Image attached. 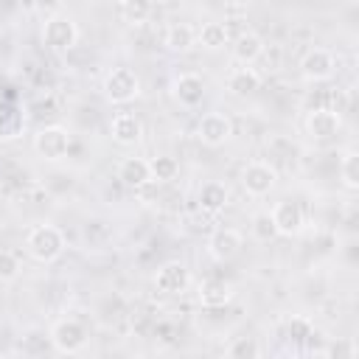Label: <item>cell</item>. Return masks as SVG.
<instances>
[{
  "mask_svg": "<svg viewBox=\"0 0 359 359\" xmlns=\"http://www.w3.org/2000/svg\"><path fill=\"white\" fill-rule=\"evenodd\" d=\"M342 129V115L331 107H317L306 115V132L314 140H331Z\"/></svg>",
  "mask_w": 359,
  "mask_h": 359,
  "instance_id": "cell-8",
  "label": "cell"
},
{
  "mask_svg": "<svg viewBox=\"0 0 359 359\" xmlns=\"http://www.w3.org/2000/svg\"><path fill=\"white\" fill-rule=\"evenodd\" d=\"M241 244H244V238H241L238 230H233V227H219V230L208 238V252H210L213 261H230V258L238 255Z\"/></svg>",
  "mask_w": 359,
  "mask_h": 359,
  "instance_id": "cell-13",
  "label": "cell"
},
{
  "mask_svg": "<svg viewBox=\"0 0 359 359\" xmlns=\"http://www.w3.org/2000/svg\"><path fill=\"white\" fill-rule=\"evenodd\" d=\"M165 48L168 50H177V53H185L196 45V28L188 25V22H171L165 28Z\"/></svg>",
  "mask_w": 359,
  "mask_h": 359,
  "instance_id": "cell-20",
  "label": "cell"
},
{
  "mask_svg": "<svg viewBox=\"0 0 359 359\" xmlns=\"http://www.w3.org/2000/svg\"><path fill=\"white\" fill-rule=\"evenodd\" d=\"M269 216H272V224H275L278 236H297L306 224V213H303L300 202H294V199L278 202Z\"/></svg>",
  "mask_w": 359,
  "mask_h": 359,
  "instance_id": "cell-9",
  "label": "cell"
},
{
  "mask_svg": "<svg viewBox=\"0 0 359 359\" xmlns=\"http://www.w3.org/2000/svg\"><path fill=\"white\" fill-rule=\"evenodd\" d=\"M278 182V171L269 165V163H247L244 171H241V185L250 196H266Z\"/></svg>",
  "mask_w": 359,
  "mask_h": 359,
  "instance_id": "cell-7",
  "label": "cell"
},
{
  "mask_svg": "<svg viewBox=\"0 0 359 359\" xmlns=\"http://www.w3.org/2000/svg\"><path fill=\"white\" fill-rule=\"evenodd\" d=\"M188 283H191L188 266L180 264V261L163 264V266L157 269V275H154V286H157V292H163V294H182V292L188 289Z\"/></svg>",
  "mask_w": 359,
  "mask_h": 359,
  "instance_id": "cell-11",
  "label": "cell"
},
{
  "mask_svg": "<svg viewBox=\"0 0 359 359\" xmlns=\"http://www.w3.org/2000/svg\"><path fill=\"white\" fill-rule=\"evenodd\" d=\"M109 135L118 146H135L140 137H143V123L137 115L132 112H118L109 123Z\"/></svg>",
  "mask_w": 359,
  "mask_h": 359,
  "instance_id": "cell-14",
  "label": "cell"
},
{
  "mask_svg": "<svg viewBox=\"0 0 359 359\" xmlns=\"http://www.w3.org/2000/svg\"><path fill=\"white\" fill-rule=\"evenodd\" d=\"M196 137H199L205 146H210V149L224 146V143L233 137V123H230V118H227L224 112H208V115H202L199 123H196Z\"/></svg>",
  "mask_w": 359,
  "mask_h": 359,
  "instance_id": "cell-6",
  "label": "cell"
},
{
  "mask_svg": "<svg viewBox=\"0 0 359 359\" xmlns=\"http://www.w3.org/2000/svg\"><path fill=\"white\" fill-rule=\"evenodd\" d=\"M42 42L45 48H50L53 53H67L76 48L79 42V25L73 22V17L67 14H53L45 20L42 25Z\"/></svg>",
  "mask_w": 359,
  "mask_h": 359,
  "instance_id": "cell-2",
  "label": "cell"
},
{
  "mask_svg": "<svg viewBox=\"0 0 359 359\" xmlns=\"http://www.w3.org/2000/svg\"><path fill=\"white\" fill-rule=\"evenodd\" d=\"M233 59L238 65H252L261 53H264V39L255 34V31H241L236 39H233Z\"/></svg>",
  "mask_w": 359,
  "mask_h": 359,
  "instance_id": "cell-16",
  "label": "cell"
},
{
  "mask_svg": "<svg viewBox=\"0 0 359 359\" xmlns=\"http://www.w3.org/2000/svg\"><path fill=\"white\" fill-rule=\"evenodd\" d=\"M50 342L59 353H79L87 345V328L76 317H62L50 328Z\"/></svg>",
  "mask_w": 359,
  "mask_h": 359,
  "instance_id": "cell-4",
  "label": "cell"
},
{
  "mask_svg": "<svg viewBox=\"0 0 359 359\" xmlns=\"http://www.w3.org/2000/svg\"><path fill=\"white\" fill-rule=\"evenodd\" d=\"M34 151L50 163L62 160L70 151V132L65 126H42L34 135Z\"/></svg>",
  "mask_w": 359,
  "mask_h": 359,
  "instance_id": "cell-5",
  "label": "cell"
},
{
  "mask_svg": "<svg viewBox=\"0 0 359 359\" xmlns=\"http://www.w3.org/2000/svg\"><path fill=\"white\" fill-rule=\"evenodd\" d=\"M196 42L205 50H222L224 45H230V31H227L224 22H205L196 31Z\"/></svg>",
  "mask_w": 359,
  "mask_h": 359,
  "instance_id": "cell-21",
  "label": "cell"
},
{
  "mask_svg": "<svg viewBox=\"0 0 359 359\" xmlns=\"http://www.w3.org/2000/svg\"><path fill=\"white\" fill-rule=\"evenodd\" d=\"M334 67H337L334 53L325 50V48H311L300 59V73H303L306 81H325V79L334 76Z\"/></svg>",
  "mask_w": 359,
  "mask_h": 359,
  "instance_id": "cell-10",
  "label": "cell"
},
{
  "mask_svg": "<svg viewBox=\"0 0 359 359\" xmlns=\"http://www.w3.org/2000/svg\"><path fill=\"white\" fill-rule=\"evenodd\" d=\"M0 196H3V182H0Z\"/></svg>",
  "mask_w": 359,
  "mask_h": 359,
  "instance_id": "cell-29",
  "label": "cell"
},
{
  "mask_svg": "<svg viewBox=\"0 0 359 359\" xmlns=\"http://www.w3.org/2000/svg\"><path fill=\"white\" fill-rule=\"evenodd\" d=\"M17 272H20L17 255L8 252V250H3L0 252V280H11V278H17Z\"/></svg>",
  "mask_w": 359,
  "mask_h": 359,
  "instance_id": "cell-28",
  "label": "cell"
},
{
  "mask_svg": "<svg viewBox=\"0 0 359 359\" xmlns=\"http://www.w3.org/2000/svg\"><path fill=\"white\" fill-rule=\"evenodd\" d=\"M252 236H255L258 241H272V238L278 236V230H275L269 213H255V216H252Z\"/></svg>",
  "mask_w": 359,
  "mask_h": 359,
  "instance_id": "cell-27",
  "label": "cell"
},
{
  "mask_svg": "<svg viewBox=\"0 0 359 359\" xmlns=\"http://www.w3.org/2000/svg\"><path fill=\"white\" fill-rule=\"evenodd\" d=\"M104 98L109 104H129L140 95V79L132 67H112L104 76Z\"/></svg>",
  "mask_w": 359,
  "mask_h": 359,
  "instance_id": "cell-3",
  "label": "cell"
},
{
  "mask_svg": "<svg viewBox=\"0 0 359 359\" xmlns=\"http://www.w3.org/2000/svg\"><path fill=\"white\" fill-rule=\"evenodd\" d=\"M227 199H230L227 185H224V182H216V180L205 182V185L199 188V194H196V202H199V208H202L205 213H219V210H224V208H227Z\"/></svg>",
  "mask_w": 359,
  "mask_h": 359,
  "instance_id": "cell-18",
  "label": "cell"
},
{
  "mask_svg": "<svg viewBox=\"0 0 359 359\" xmlns=\"http://www.w3.org/2000/svg\"><path fill=\"white\" fill-rule=\"evenodd\" d=\"M339 174H342V182H345L348 191H356L359 188V154L353 149L345 151L342 165H339Z\"/></svg>",
  "mask_w": 359,
  "mask_h": 359,
  "instance_id": "cell-25",
  "label": "cell"
},
{
  "mask_svg": "<svg viewBox=\"0 0 359 359\" xmlns=\"http://www.w3.org/2000/svg\"><path fill=\"white\" fill-rule=\"evenodd\" d=\"M258 87H261V76H258L250 65H241V67H236V70L227 76V90H230L233 95H238V98L252 95Z\"/></svg>",
  "mask_w": 359,
  "mask_h": 359,
  "instance_id": "cell-19",
  "label": "cell"
},
{
  "mask_svg": "<svg viewBox=\"0 0 359 359\" xmlns=\"http://www.w3.org/2000/svg\"><path fill=\"white\" fill-rule=\"evenodd\" d=\"M149 171H151V180L157 182H174L180 177V163L171 154H157L149 160Z\"/></svg>",
  "mask_w": 359,
  "mask_h": 359,
  "instance_id": "cell-22",
  "label": "cell"
},
{
  "mask_svg": "<svg viewBox=\"0 0 359 359\" xmlns=\"http://www.w3.org/2000/svg\"><path fill=\"white\" fill-rule=\"evenodd\" d=\"M121 14L129 25H143L151 17V0H121Z\"/></svg>",
  "mask_w": 359,
  "mask_h": 359,
  "instance_id": "cell-23",
  "label": "cell"
},
{
  "mask_svg": "<svg viewBox=\"0 0 359 359\" xmlns=\"http://www.w3.org/2000/svg\"><path fill=\"white\" fill-rule=\"evenodd\" d=\"M227 356H233V359L261 356V348H258V342H255V339H250V337H238V339H233V342H230V348H227Z\"/></svg>",
  "mask_w": 359,
  "mask_h": 359,
  "instance_id": "cell-26",
  "label": "cell"
},
{
  "mask_svg": "<svg viewBox=\"0 0 359 359\" xmlns=\"http://www.w3.org/2000/svg\"><path fill=\"white\" fill-rule=\"evenodd\" d=\"M118 180L126 188H143L151 182V171H149V160L143 157H123L118 163Z\"/></svg>",
  "mask_w": 359,
  "mask_h": 359,
  "instance_id": "cell-15",
  "label": "cell"
},
{
  "mask_svg": "<svg viewBox=\"0 0 359 359\" xmlns=\"http://www.w3.org/2000/svg\"><path fill=\"white\" fill-rule=\"evenodd\" d=\"M25 250L39 264H53L65 252V233L56 224H34L25 236Z\"/></svg>",
  "mask_w": 359,
  "mask_h": 359,
  "instance_id": "cell-1",
  "label": "cell"
},
{
  "mask_svg": "<svg viewBox=\"0 0 359 359\" xmlns=\"http://www.w3.org/2000/svg\"><path fill=\"white\" fill-rule=\"evenodd\" d=\"M230 300H233L230 283L216 280V278H208V280L199 283V303H202L205 309H224Z\"/></svg>",
  "mask_w": 359,
  "mask_h": 359,
  "instance_id": "cell-17",
  "label": "cell"
},
{
  "mask_svg": "<svg viewBox=\"0 0 359 359\" xmlns=\"http://www.w3.org/2000/svg\"><path fill=\"white\" fill-rule=\"evenodd\" d=\"M171 95L182 107H188V109L199 107L202 98H205V81H202V76H196V73H180L174 79V84H171Z\"/></svg>",
  "mask_w": 359,
  "mask_h": 359,
  "instance_id": "cell-12",
  "label": "cell"
},
{
  "mask_svg": "<svg viewBox=\"0 0 359 359\" xmlns=\"http://www.w3.org/2000/svg\"><path fill=\"white\" fill-rule=\"evenodd\" d=\"M283 328H286V337H289L292 342H309V339H311V334H314L311 320H309V317H303V314L289 317Z\"/></svg>",
  "mask_w": 359,
  "mask_h": 359,
  "instance_id": "cell-24",
  "label": "cell"
}]
</instances>
